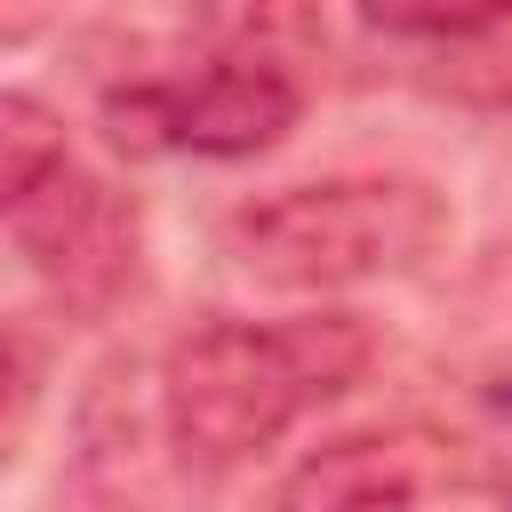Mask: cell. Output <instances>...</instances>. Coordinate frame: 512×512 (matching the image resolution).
<instances>
[{
    "instance_id": "obj_6",
    "label": "cell",
    "mask_w": 512,
    "mask_h": 512,
    "mask_svg": "<svg viewBox=\"0 0 512 512\" xmlns=\"http://www.w3.org/2000/svg\"><path fill=\"white\" fill-rule=\"evenodd\" d=\"M432 80L464 104H512V8L432 48Z\"/></svg>"
},
{
    "instance_id": "obj_5",
    "label": "cell",
    "mask_w": 512,
    "mask_h": 512,
    "mask_svg": "<svg viewBox=\"0 0 512 512\" xmlns=\"http://www.w3.org/2000/svg\"><path fill=\"white\" fill-rule=\"evenodd\" d=\"M0 208H8V240L32 264V280H48L72 312H104L136 280V248H144L136 200L112 192L104 176H88L72 152L48 160L40 176L8 184Z\"/></svg>"
},
{
    "instance_id": "obj_3",
    "label": "cell",
    "mask_w": 512,
    "mask_h": 512,
    "mask_svg": "<svg viewBox=\"0 0 512 512\" xmlns=\"http://www.w3.org/2000/svg\"><path fill=\"white\" fill-rule=\"evenodd\" d=\"M272 512H512V480L488 440L440 424H376L312 448Z\"/></svg>"
},
{
    "instance_id": "obj_7",
    "label": "cell",
    "mask_w": 512,
    "mask_h": 512,
    "mask_svg": "<svg viewBox=\"0 0 512 512\" xmlns=\"http://www.w3.org/2000/svg\"><path fill=\"white\" fill-rule=\"evenodd\" d=\"M352 8H360L376 32H392V40H424V48H440V40L488 24V16L512 8V0H352Z\"/></svg>"
},
{
    "instance_id": "obj_4",
    "label": "cell",
    "mask_w": 512,
    "mask_h": 512,
    "mask_svg": "<svg viewBox=\"0 0 512 512\" xmlns=\"http://www.w3.org/2000/svg\"><path fill=\"white\" fill-rule=\"evenodd\" d=\"M296 80L272 56H216L192 80H136L104 96V136L120 152H192V160H248L296 128Z\"/></svg>"
},
{
    "instance_id": "obj_8",
    "label": "cell",
    "mask_w": 512,
    "mask_h": 512,
    "mask_svg": "<svg viewBox=\"0 0 512 512\" xmlns=\"http://www.w3.org/2000/svg\"><path fill=\"white\" fill-rule=\"evenodd\" d=\"M488 408H496V440H488V448H496V464H504V480H512V376L488 392Z\"/></svg>"
},
{
    "instance_id": "obj_1",
    "label": "cell",
    "mask_w": 512,
    "mask_h": 512,
    "mask_svg": "<svg viewBox=\"0 0 512 512\" xmlns=\"http://www.w3.org/2000/svg\"><path fill=\"white\" fill-rule=\"evenodd\" d=\"M376 360L360 312H288V320H200L160 360V416L192 472H232L296 432L320 400L352 392Z\"/></svg>"
},
{
    "instance_id": "obj_2",
    "label": "cell",
    "mask_w": 512,
    "mask_h": 512,
    "mask_svg": "<svg viewBox=\"0 0 512 512\" xmlns=\"http://www.w3.org/2000/svg\"><path fill=\"white\" fill-rule=\"evenodd\" d=\"M440 224H448L440 200L408 176H320V184H280L232 208L224 248L264 288L328 296V288H360L424 264Z\"/></svg>"
}]
</instances>
